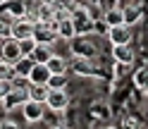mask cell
Here are the masks:
<instances>
[{
	"mask_svg": "<svg viewBox=\"0 0 148 129\" xmlns=\"http://www.w3.org/2000/svg\"><path fill=\"white\" fill-rule=\"evenodd\" d=\"M48 89H50V91H62V89H67V72H64V74H50Z\"/></svg>",
	"mask_w": 148,
	"mask_h": 129,
	"instance_id": "14",
	"label": "cell"
},
{
	"mask_svg": "<svg viewBox=\"0 0 148 129\" xmlns=\"http://www.w3.org/2000/svg\"><path fill=\"white\" fill-rule=\"evenodd\" d=\"M12 91H14L12 79H0V100H7V96H10Z\"/></svg>",
	"mask_w": 148,
	"mask_h": 129,
	"instance_id": "17",
	"label": "cell"
},
{
	"mask_svg": "<svg viewBox=\"0 0 148 129\" xmlns=\"http://www.w3.org/2000/svg\"><path fill=\"white\" fill-rule=\"evenodd\" d=\"M55 29H58V36L64 41L74 38L79 31H77V24H74V17H62V19H58V24H55Z\"/></svg>",
	"mask_w": 148,
	"mask_h": 129,
	"instance_id": "5",
	"label": "cell"
},
{
	"mask_svg": "<svg viewBox=\"0 0 148 129\" xmlns=\"http://www.w3.org/2000/svg\"><path fill=\"white\" fill-rule=\"evenodd\" d=\"M0 129H19V124H14L12 119H3V122H0Z\"/></svg>",
	"mask_w": 148,
	"mask_h": 129,
	"instance_id": "19",
	"label": "cell"
},
{
	"mask_svg": "<svg viewBox=\"0 0 148 129\" xmlns=\"http://www.w3.org/2000/svg\"><path fill=\"white\" fill-rule=\"evenodd\" d=\"M43 105H45V103H38V100H31V98H29V100L22 105L24 119H26V122H31V124L41 122V119H43Z\"/></svg>",
	"mask_w": 148,
	"mask_h": 129,
	"instance_id": "3",
	"label": "cell"
},
{
	"mask_svg": "<svg viewBox=\"0 0 148 129\" xmlns=\"http://www.w3.org/2000/svg\"><path fill=\"white\" fill-rule=\"evenodd\" d=\"M48 129H67V127H64V124H50Z\"/></svg>",
	"mask_w": 148,
	"mask_h": 129,
	"instance_id": "20",
	"label": "cell"
},
{
	"mask_svg": "<svg viewBox=\"0 0 148 129\" xmlns=\"http://www.w3.org/2000/svg\"><path fill=\"white\" fill-rule=\"evenodd\" d=\"M50 74H53V72L48 69L45 62H36L34 69H31V74H29V81H31V84H48Z\"/></svg>",
	"mask_w": 148,
	"mask_h": 129,
	"instance_id": "7",
	"label": "cell"
},
{
	"mask_svg": "<svg viewBox=\"0 0 148 129\" xmlns=\"http://www.w3.org/2000/svg\"><path fill=\"white\" fill-rule=\"evenodd\" d=\"M103 129H117V127H112V124H105V127H103Z\"/></svg>",
	"mask_w": 148,
	"mask_h": 129,
	"instance_id": "21",
	"label": "cell"
},
{
	"mask_svg": "<svg viewBox=\"0 0 148 129\" xmlns=\"http://www.w3.org/2000/svg\"><path fill=\"white\" fill-rule=\"evenodd\" d=\"M48 96H50L48 84H31V86H29V98H31V100L45 103V100H48Z\"/></svg>",
	"mask_w": 148,
	"mask_h": 129,
	"instance_id": "10",
	"label": "cell"
},
{
	"mask_svg": "<svg viewBox=\"0 0 148 129\" xmlns=\"http://www.w3.org/2000/svg\"><path fill=\"white\" fill-rule=\"evenodd\" d=\"M12 36V22L0 19V38H10Z\"/></svg>",
	"mask_w": 148,
	"mask_h": 129,
	"instance_id": "18",
	"label": "cell"
},
{
	"mask_svg": "<svg viewBox=\"0 0 148 129\" xmlns=\"http://www.w3.org/2000/svg\"><path fill=\"white\" fill-rule=\"evenodd\" d=\"M36 48H38V41H36L34 36H29V38H22V41H19V50H22V58H31Z\"/></svg>",
	"mask_w": 148,
	"mask_h": 129,
	"instance_id": "13",
	"label": "cell"
},
{
	"mask_svg": "<svg viewBox=\"0 0 148 129\" xmlns=\"http://www.w3.org/2000/svg\"><path fill=\"white\" fill-rule=\"evenodd\" d=\"M14 77H17V69H14V64L0 58V79H14Z\"/></svg>",
	"mask_w": 148,
	"mask_h": 129,
	"instance_id": "15",
	"label": "cell"
},
{
	"mask_svg": "<svg viewBox=\"0 0 148 129\" xmlns=\"http://www.w3.org/2000/svg\"><path fill=\"white\" fill-rule=\"evenodd\" d=\"M50 55H53V53H50V48H48V45H41V43H38V48L34 50V55H31V58H34L36 62H48V60H50Z\"/></svg>",
	"mask_w": 148,
	"mask_h": 129,
	"instance_id": "16",
	"label": "cell"
},
{
	"mask_svg": "<svg viewBox=\"0 0 148 129\" xmlns=\"http://www.w3.org/2000/svg\"><path fill=\"white\" fill-rule=\"evenodd\" d=\"M0 58L14 64L17 60L22 58V50H19V41H17V38H12V36H10V38H3V43H0Z\"/></svg>",
	"mask_w": 148,
	"mask_h": 129,
	"instance_id": "2",
	"label": "cell"
},
{
	"mask_svg": "<svg viewBox=\"0 0 148 129\" xmlns=\"http://www.w3.org/2000/svg\"><path fill=\"white\" fill-rule=\"evenodd\" d=\"M103 19H105V24H108V29H110V26H119V24H127L124 10H119V7H115V10H108V12H103Z\"/></svg>",
	"mask_w": 148,
	"mask_h": 129,
	"instance_id": "9",
	"label": "cell"
},
{
	"mask_svg": "<svg viewBox=\"0 0 148 129\" xmlns=\"http://www.w3.org/2000/svg\"><path fill=\"white\" fill-rule=\"evenodd\" d=\"M34 64H36V60H34V58H19V60L14 62L17 77H26V79H29V74H31V69H34Z\"/></svg>",
	"mask_w": 148,
	"mask_h": 129,
	"instance_id": "12",
	"label": "cell"
},
{
	"mask_svg": "<svg viewBox=\"0 0 148 129\" xmlns=\"http://www.w3.org/2000/svg\"><path fill=\"white\" fill-rule=\"evenodd\" d=\"M45 105H48L53 113H62V110H67L69 105V96H67V91H50V96L48 100H45Z\"/></svg>",
	"mask_w": 148,
	"mask_h": 129,
	"instance_id": "4",
	"label": "cell"
},
{
	"mask_svg": "<svg viewBox=\"0 0 148 129\" xmlns=\"http://www.w3.org/2000/svg\"><path fill=\"white\" fill-rule=\"evenodd\" d=\"M45 64H48V69L53 72V74H64V72H67V60H64L62 55H58V53H53L50 60Z\"/></svg>",
	"mask_w": 148,
	"mask_h": 129,
	"instance_id": "11",
	"label": "cell"
},
{
	"mask_svg": "<svg viewBox=\"0 0 148 129\" xmlns=\"http://www.w3.org/2000/svg\"><path fill=\"white\" fill-rule=\"evenodd\" d=\"M108 36H110V41H112V45H124V43L132 41V34H129V26H127V24L110 26V29H108Z\"/></svg>",
	"mask_w": 148,
	"mask_h": 129,
	"instance_id": "6",
	"label": "cell"
},
{
	"mask_svg": "<svg viewBox=\"0 0 148 129\" xmlns=\"http://www.w3.org/2000/svg\"><path fill=\"white\" fill-rule=\"evenodd\" d=\"M112 58H115L119 64H132V62H134V50L129 48V43H124V45H112Z\"/></svg>",
	"mask_w": 148,
	"mask_h": 129,
	"instance_id": "8",
	"label": "cell"
},
{
	"mask_svg": "<svg viewBox=\"0 0 148 129\" xmlns=\"http://www.w3.org/2000/svg\"><path fill=\"white\" fill-rule=\"evenodd\" d=\"M36 19H29V17H19V19L12 22V38L22 41V38H29V36L36 34Z\"/></svg>",
	"mask_w": 148,
	"mask_h": 129,
	"instance_id": "1",
	"label": "cell"
}]
</instances>
